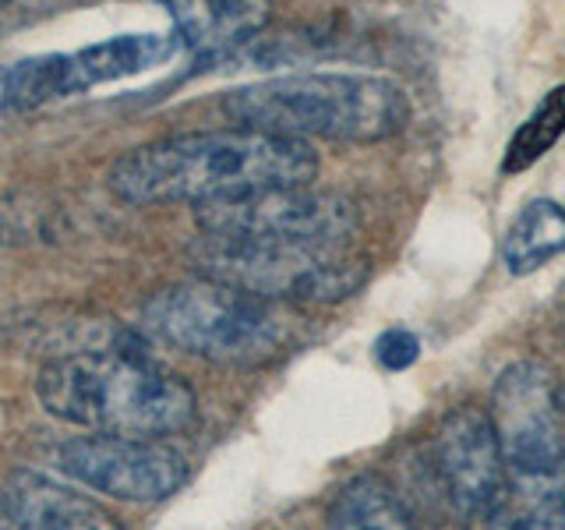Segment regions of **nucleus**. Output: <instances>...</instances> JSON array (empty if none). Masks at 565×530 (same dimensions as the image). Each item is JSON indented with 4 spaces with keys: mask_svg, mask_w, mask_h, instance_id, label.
<instances>
[{
    "mask_svg": "<svg viewBox=\"0 0 565 530\" xmlns=\"http://www.w3.org/2000/svg\"><path fill=\"white\" fill-rule=\"evenodd\" d=\"M315 173L318 156L305 138L220 128L170 135L124 152L106 173V188L128 205H205L265 188L311 184Z\"/></svg>",
    "mask_w": 565,
    "mask_h": 530,
    "instance_id": "1",
    "label": "nucleus"
},
{
    "mask_svg": "<svg viewBox=\"0 0 565 530\" xmlns=\"http://www.w3.org/2000/svg\"><path fill=\"white\" fill-rule=\"evenodd\" d=\"M35 396L50 417L99 435L159 438L194 421L188 382L117 347L46 361L35 379Z\"/></svg>",
    "mask_w": 565,
    "mask_h": 530,
    "instance_id": "2",
    "label": "nucleus"
},
{
    "mask_svg": "<svg viewBox=\"0 0 565 530\" xmlns=\"http://www.w3.org/2000/svg\"><path fill=\"white\" fill-rule=\"evenodd\" d=\"M223 114L237 128L287 138L382 141L411 120V99L388 78L311 71L241 85L223 96Z\"/></svg>",
    "mask_w": 565,
    "mask_h": 530,
    "instance_id": "3",
    "label": "nucleus"
},
{
    "mask_svg": "<svg viewBox=\"0 0 565 530\" xmlns=\"http://www.w3.org/2000/svg\"><path fill=\"white\" fill-rule=\"evenodd\" d=\"M159 343L212 364H265L290 343L294 318L279 300H265L226 283L194 276L170 283L141 311Z\"/></svg>",
    "mask_w": 565,
    "mask_h": 530,
    "instance_id": "4",
    "label": "nucleus"
},
{
    "mask_svg": "<svg viewBox=\"0 0 565 530\" xmlns=\"http://www.w3.org/2000/svg\"><path fill=\"white\" fill-rule=\"evenodd\" d=\"M194 273L226 283L265 300L332 305L361 290L367 262L350 244H300V241H247L202 234L188 247Z\"/></svg>",
    "mask_w": 565,
    "mask_h": 530,
    "instance_id": "5",
    "label": "nucleus"
},
{
    "mask_svg": "<svg viewBox=\"0 0 565 530\" xmlns=\"http://www.w3.org/2000/svg\"><path fill=\"white\" fill-rule=\"evenodd\" d=\"M177 46V35L141 32L117 35L75 53H46L0 67V117L29 114L35 106L57 103L64 96H82L103 82H117L163 64Z\"/></svg>",
    "mask_w": 565,
    "mask_h": 530,
    "instance_id": "6",
    "label": "nucleus"
},
{
    "mask_svg": "<svg viewBox=\"0 0 565 530\" xmlns=\"http://www.w3.org/2000/svg\"><path fill=\"white\" fill-rule=\"evenodd\" d=\"M202 234L247 241H300V244H350L358 234V205L335 191L311 184L265 188L237 199L205 202L194 212Z\"/></svg>",
    "mask_w": 565,
    "mask_h": 530,
    "instance_id": "7",
    "label": "nucleus"
},
{
    "mask_svg": "<svg viewBox=\"0 0 565 530\" xmlns=\"http://www.w3.org/2000/svg\"><path fill=\"white\" fill-rule=\"evenodd\" d=\"M488 414L505 467H565V400L547 364H509L494 382Z\"/></svg>",
    "mask_w": 565,
    "mask_h": 530,
    "instance_id": "8",
    "label": "nucleus"
},
{
    "mask_svg": "<svg viewBox=\"0 0 565 530\" xmlns=\"http://www.w3.org/2000/svg\"><path fill=\"white\" fill-rule=\"evenodd\" d=\"M57 467L75 481L124 502H159L188 481V456L159 438L88 435L57 449Z\"/></svg>",
    "mask_w": 565,
    "mask_h": 530,
    "instance_id": "9",
    "label": "nucleus"
},
{
    "mask_svg": "<svg viewBox=\"0 0 565 530\" xmlns=\"http://www.w3.org/2000/svg\"><path fill=\"white\" fill-rule=\"evenodd\" d=\"M435 467L459 517L484 520L505 474L491 414L467 403L441 417L435 432Z\"/></svg>",
    "mask_w": 565,
    "mask_h": 530,
    "instance_id": "10",
    "label": "nucleus"
},
{
    "mask_svg": "<svg viewBox=\"0 0 565 530\" xmlns=\"http://www.w3.org/2000/svg\"><path fill=\"white\" fill-rule=\"evenodd\" d=\"M0 509L11 530H124L99 502L32 470L8 477Z\"/></svg>",
    "mask_w": 565,
    "mask_h": 530,
    "instance_id": "11",
    "label": "nucleus"
},
{
    "mask_svg": "<svg viewBox=\"0 0 565 530\" xmlns=\"http://www.w3.org/2000/svg\"><path fill=\"white\" fill-rule=\"evenodd\" d=\"M484 530H565V467H505Z\"/></svg>",
    "mask_w": 565,
    "mask_h": 530,
    "instance_id": "12",
    "label": "nucleus"
},
{
    "mask_svg": "<svg viewBox=\"0 0 565 530\" xmlns=\"http://www.w3.org/2000/svg\"><path fill=\"white\" fill-rule=\"evenodd\" d=\"M177 25V40L199 53H226L269 22V0H163Z\"/></svg>",
    "mask_w": 565,
    "mask_h": 530,
    "instance_id": "13",
    "label": "nucleus"
},
{
    "mask_svg": "<svg viewBox=\"0 0 565 530\" xmlns=\"http://www.w3.org/2000/svg\"><path fill=\"white\" fill-rule=\"evenodd\" d=\"M565 252V209L552 199L530 202L502 237V265L512 276L537 273Z\"/></svg>",
    "mask_w": 565,
    "mask_h": 530,
    "instance_id": "14",
    "label": "nucleus"
},
{
    "mask_svg": "<svg viewBox=\"0 0 565 530\" xmlns=\"http://www.w3.org/2000/svg\"><path fill=\"white\" fill-rule=\"evenodd\" d=\"M326 530H414V523L382 477L361 474L335 491L326 512Z\"/></svg>",
    "mask_w": 565,
    "mask_h": 530,
    "instance_id": "15",
    "label": "nucleus"
},
{
    "mask_svg": "<svg viewBox=\"0 0 565 530\" xmlns=\"http://www.w3.org/2000/svg\"><path fill=\"white\" fill-rule=\"evenodd\" d=\"M562 131H565V85L552 88V93L541 99L537 110L523 120V128L512 135L505 159H502V173H520L530 163H537V159L562 138Z\"/></svg>",
    "mask_w": 565,
    "mask_h": 530,
    "instance_id": "16",
    "label": "nucleus"
},
{
    "mask_svg": "<svg viewBox=\"0 0 565 530\" xmlns=\"http://www.w3.org/2000/svg\"><path fill=\"white\" fill-rule=\"evenodd\" d=\"M417 353H420V343H417V336L414 332H406V329H388L379 336V343H375V358L382 368L388 371H403V368H411L417 361Z\"/></svg>",
    "mask_w": 565,
    "mask_h": 530,
    "instance_id": "17",
    "label": "nucleus"
},
{
    "mask_svg": "<svg viewBox=\"0 0 565 530\" xmlns=\"http://www.w3.org/2000/svg\"><path fill=\"white\" fill-rule=\"evenodd\" d=\"M4 4H8V0H0V8H4Z\"/></svg>",
    "mask_w": 565,
    "mask_h": 530,
    "instance_id": "18",
    "label": "nucleus"
}]
</instances>
